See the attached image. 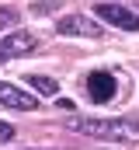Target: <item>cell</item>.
I'll return each instance as SVG.
<instances>
[{
  "mask_svg": "<svg viewBox=\"0 0 139 150\" xmlns=\"http://www.w3.org/2000/svg\"><path fill=\"white\" fill-rule=\"evenodd\" d=\"M70 129L108 143H139L136 119H70Z\"/></svg>",
  "mask_w": 139,
  "mask_h": 150,
  "instance_id": "obj_1",
  "label": "cell"
},
{
  "mask_svg": "<svg viewBox=\"0 0 139 150\" xmlns=\"http://www.w3.org/2000/svg\"><path fill=\"white\" fill-rule=\"evenodd\" d=\"M35 45H38V38H35L32 32H21V28L7 32V35L0 38V63H7L11 56H25V52H32Z\"/></svg>",
  "mask_w": 139,
  "mask_h": 150,
  "instance_id": "obj_2",
  "label": "cell"
},
{
  "mask_svg": "<svg viewBox=\"0 0 139 150\" xmlns=\"http://www.w3.org/2000/svg\"><path fill=\"white\" fill-rule=\"evenodd\" d=\"M98 18L115 25V28H125V32H139V14L122 7V4H98Z\"/></svg>",
  "mask_w": 139,
  "mask_h": 150,
  "instance_id": "obj_3",
  "label": "cell"
},
{
  "mask_svg": "<svg viewBox=\"0 0 139 150\" xmlns=\"http://www.w3.org/2000/svg\"><path fill=\"white\" fill-rule=\"evenodd\" d=\"M56 32H59V35H80V38H98V35L104 32V28H98V21H94V18H87V14H66V18H59Z\"/></svg>",
  "mask_w": 139,
  "mask_h": 150,
  "instance_id": "obj_4",
  "label": "cell"
},
{
  "mask_svg": "<svg viewBox=\"0 0 139 150\" xmlns=\"http://www.w3.org/2000/svg\"><path fill=\"white\" fill-rule=\"evenodd\" d=\"M87 94H91V101L108 105L118 94V84H115V77L108 74V70H94V74H87Z\"/></svg>",
  "mask_w": 139,
  "mask_h": 150,
  "instance_id": "obj_5",
  "label": "cell"
},
{
  "mask_svg": "<svg viewBox=\"0 0 139 150\" xmlns=\"http://www.w3.org/2000/svg\"><path fill=\"white\" fill-rule=\"evenodd\" d=\"M0 105H7V108H21V112H32V108H38V98L28 94V91H21V87H14V84H4V80H0Z\"/></svg>",
  "mask_w": 139,
  "mask_h": 150,
  "instance_id": "obj_6",
  "label": "cell"
},
{
  "mask_svg": "<svg viewBox=\"0 0 139 150\" xmlns=\"http://www.w3.org/2000/svg\"><path fill=\"white\" fill-rule=\"evenodd\" d=\"M25 80L32 84V87H35V94H42V98H56V94H59V84H56L52 77H38V74H28Z\"/></svg>",
  "mask_w": 139,
  "mask_h": 150,
  "instance_id": "obj_7",
  "label": "cell"
},
{
  "mask_svg": "<svg viewBox=\"0 0 139 150\" xmlns=\"http://www.w3.org/2000/svg\"><path fill=\"white\" fill-rule=\"evenodd\" d=\"M18 21H21V14H18V7H0V32L4 28H18Z\"/></svg>",
  "mask_w": 139,
  "mask_h": 150,
  "instance_id": "obj_8",
  "label": "cell"
},
{
  "mask_svg": "<svg viewBox=\"0 0 139 150\" xmlns=\"http://www.w3.org/2000/svg\"><path fill=\"white\" fill-rule=\"evenodd\" d=\"M7 140H14V126L11 122H0V143H7Z\"/></svg>",
  "mask_w": 139,
  "mask_h": 150,
  "instance_id": "obj_9",
  "label": "cell"
},
{
  "mask_svg": "<svg viewBox=\"0 0 139 150\" xmlns=\"http://www.w3.org/2000/svg\"><path fill=\"white\" fill-rule=\"evenodd\" d=\"M59 108H63V112H77V105H73L70 98H59Z\"/></svg>",
  "mask_w": 139,
  "mask_h": 150,
  "instance_id": "obj_10",
  "label": "cell"
},
{
  "mask_svg": "<svg viewBox=\"0 0 139 150\" xmlns=\"http://www.w3.org/2000/svg\"><path fill=\"white\" fill-rule=\"evenodd\" d=\"M104 4H115V0H104Z\"/></svg>",
  "mask_w": 139,
  "mask_h": 150,
  "instance_id": "obj_11",
  "label": "cell"
}]
</instances>
